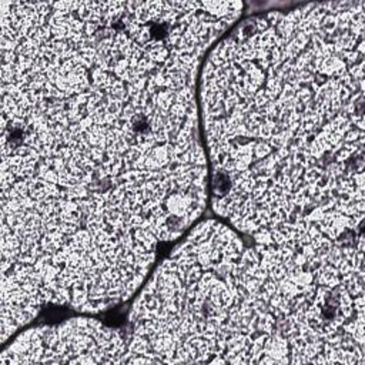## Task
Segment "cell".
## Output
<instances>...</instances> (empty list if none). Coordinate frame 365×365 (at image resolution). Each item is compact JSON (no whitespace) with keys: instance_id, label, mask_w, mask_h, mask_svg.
I'll use <instances>...</instances> for the list:
<instances>
[{"instance_id":"6da1fadb","label":"cell","mask_w":365,"mask_h":365,"mask_svg":"<svg viewBox=\"0 0 365 365\" xmlns=\"http://www.w3.org/2000/svg\"><path fill=\"white\" fill-rule=\"evenodd\" d=\"M211 44L177 3L4 1L3 215L63 261L144 277L205 204Z\"/></svg>"},{"instance_id":"7a4b0ae2","label":"cell","mask_w":365,"mask_h":365,"mask_svg":"<svg viewBox=\"0 0 365 365\" xmlns=\"http://www.w3.org/2000/svg\"><path fill=\"white\" fill-rule=\"evenodd\" d=\"M364 1L242 21L201 83L212 205L255 242L362 235Z\"/></svg>"},{"instance_id":"3957f363","label":"cell","mask_w":365,"mask_h":365,"mask_svg":"<svg viewBox=\"0 0 365 365\" xmlns=\"http://www.w3.org/2000/svg\"><path fill=\"white\" fill-rule=\"evenodd\" d=\"M130 321V362H288L254 245L217 221L163 261Z\"/></svg>"},{"instance_id":"277c9868","label":"cell","mask_w":365,"mask_h":365,"mask_svg":"<svg viewBox=\"0 0 365 365\" xmlns=\"http://www.w3.org/2000/svg\"><path fill=\"white\" fill-rule=\"evenodd\" d=\"M288 362H364V237L254 244Z\"/></svg>"},{"instance_id":"5b68a950","label":"cell","mask_w":365,"mask_h":365,"mask_svg":"<svg viewBox=\"0 0 365 365\" xmlns=\"http://www.w3.org/2000/svg\"><path fill=\"white\" fill-rule=\"evenodd\" d=\"M0 362H128V341L113 328L78 318L21 334Z\"/></svg>"}]
</instances>
